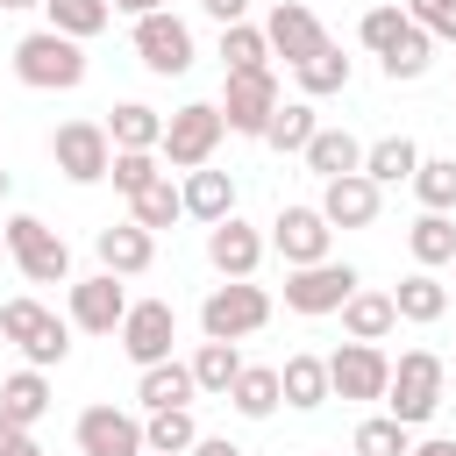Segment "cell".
<instances>
[{"label": "cell", "instance_id": "obj_45", "mask_svg": "<svg viewBox=\"0 0 456 456\" xmlns=\"http://www.w3.org/2000/svg\"><path fill=\"white\" fill-rule=\"evenodd\" d=\"M200 7H207L221 28H228V21H249V0H200Z\"/></svg>", "mask_w": 456, "mask_h": 456}, {"label": "cell", "instance_id": "obj_34", "mask_svg": "<svg viewBox=\"0 0 456 456\" xmlns=\"http://www.w3.org/2000/svg\"><path fill=\"white\" fill-rule=\"evenodd\" d=\"M192 378H200V392L228 399V385L242 378V342H200L192 349Z\"/></svg>", "mask_w": 456, "mask_h": 456}, {"label": "cell", "instance_id": "obj_32", "mask_svg": "<svg viewBox=\"0 0 456 456\" xmlns=\"http://www.w3.org/2000/svg\"><path fill=\"white\" fill-rule=\"evenodd\" d=\"M292 78H299V93L306 100H328V93H349V78H356V64L328 43V50H314L306 64H292Z\"/></svg>", "mask_w": 456, "mask_h": 456}, {"label": "cell", "instance_id": "obj_3", "mask_svg": "<svg viewBox=\"0 0 456 456\" xmlns=\"http://www.w3.org/2000/svg\"><path fill=\"white\" fill-rule=\"evenodd\" d=\"M442 385H449V363L435 349H406L392 363V385H385V413L406 420V428H428L442 413Z\"/></svg>", "mask_w": 456, "mask_h": 456}, {"label": "cell", "instance_id": "obj_22", "mask_svg": "<svg viewBox=\"0 0 456 456\" xmlns=\"http://www.w3.org/2000/svg\"><path fill=\"white\" fill-rule=\"evenodd\" d=\"M399 328V306H392V292H370V285H356L349 299H342V335L349 342H385Z\"/></svg>", "mask_w": 456, "mask_h": 456}, {"label": "cell", "instance_id": "obj_30", "mask_svg": "<svg viewBox=\"0 0 456 456\" xmlns=\"http://www.w3.org/2000/svg\"><path fill=\"white\" fill-rule=\"evenodd\" d=\"M406 249H413V264H420V271L456 264V221H449V214H435V207H420V221L406 228Z\"/></svg>", "mask_w": 456, "mask_h": 456}, {"label": "cell", "instance_id": "obj_44", "mask_svg": "<svg viewBox=\"0 0 456 456\" xmlns=\"http://www.w3.org/2000/svg\"><path fill=\"white\" fill-rule=\"evenodd\" d=\"M0 456H43L36 428H21V420H7V413H0Z\"/></svg>", "mask_w": 456, "mask_h": 456}, {"label": "cell", "instance_id": "obj_51", "mask_svg": "<svg viewBox=\"0 0 456 456\" xmlns=\"http://www.w3.org/2000/svg\"><path fill=\"white\" fill-rule=\"evenodd\" d=\"M0 256H7V221H0Z\"/></svg>", "mask_w": 456, "mask_h": 456}, {"label": "cell", "instance_id": "obj_24", "mask_svg": "<svg viewBox=\"0 0 456 456\" xmlns=\"http://www.w3.org/2000/svg\"><path fill=\"white\" fill-rule=\"evenodd\" d=\"M228 406L242 420H271L285 406V385H278V363H242V378L228 385Z\"/></svg>", "mask_w": 456, "mask_h": 456}, {"label": "cell", "instance_id": "obj_46", "mask_svg": "<svg viewBox=\"0 0 456 456\" xmlns=\"http://www.w3.org/2000/svg\"><path fill=\"white\" fill-rule=\"evenodd\" d=\"M185 456H242V449H235V442H228V435H200V442H192V449H185Z\"/></svg>", "mask_w": 456, "mask_h": 456}, {"label": "cell", "instance_id": "obj_52", "mask_svg": "<svg viewBox=\"0 0 456 456\" xmlns=\"http://www.w3.org/2000/svg\"><path fill=\"white\" fill-rule=\"evenodd\" d=\"M142 456H157V449H142Z\"/></svg>", "mask_w": 456, "mask_h": 456}, {"label": "cell", "instance_id": "obj_29", "mask_svg": "<svg viewBox=\"0 0 456 456\" xmlns=\"http://www.w3.org/2000/svg\"><path fill=\"white\" fill-rule=\"evenodd\" d=\"M0 413L21 420V428H36V420L50 413V378H43L36 363H21L14 378H0Z\"/></svg>", "mask_w": 456, "mask_h": 456}, {"label": "cell", "instance_id": "obj_48", "mask_svg": "<svg viewBox=\"0 0 456 456\" xmlns=\"http://www.w3.org/2000/svg\"><path fill=\"white\" fill-rule=\"evenodd\" d=\"M413 456H456V442L449 435H428V442H413Z\"/></svg>", "mask_w": 456, "mask_h": 456}, {"label": "cell", "instance_id": "obj_49", "mask_svg": "<svg viewBox=\"0 0 456 456\" xmlns=\"http://www.w3.org/2000/svg\"><path fill=\"white\" fill-rule=\"evenodd\" d=\"M0 7H7V14H14V7H43V0H0Z\"/></svg>", "mask_w": 456, "mask_h": 456}, {"label": "cell", "instance_id": "obj_14", "mask_svg": "<svg viewBox=\"0 0 456 456\" xmlns=\"http://www.w3.org/2000/svg\"><path fill=\"white\" fill-rule=\"evenodd\" d=\"M150 442H142V413H128V406H86L78 413V456H142Z\"/></svg>", "mask_w": 456, "mask_h": 456}, {"label": "cell", "instance_id": "obj_10", "mask_svg": "<svg viewBox=\"0 0 456 456\" xmlns=\"http://www.w3.org/2000/svg\"><path fill=\"white\" fill-rule=\"evenodd\" d=\"M278 71L264 64V71H228V86H221V114H228V135H256L264 142V128H271V114H278Z\"/></svg>", "mask_w": 456, "mask_h": 456}, {"label": "cell", "instance_id": "obj_41", "mask_svg": "<svg viewBox=\"0 0 456 456\" xmlns=\"http://www.w3.org/2000/svg\"><path fill=\"white\" fill-rule=\"evenodd\" d=\"M164 171H171V164H164L157 150H114V171H107V178H114V192L135 200V192H142L150 178H164Z\"/></svg>", "mask_w": 456, "mask_h": 456}, {"label": "cell", "instance_id": "obj_19", "mask_svg": "<svg viewBox=\"0 0 456 456\" xmlns=\"http://www.w3.org/2000/svg\"><path fill=\"white\" fill-rule=\"evenodd\" d=\"M93 249H100V271H114V278H142L157 264V235L142 221H107L93 235Z\"/></svg>", "mask_w": 456, "mask_h": 456}, {"label": "cell", "instance_id": "obj_15", "mask_svg": "<svg viewBox=\"0 0 456 456\" xmlns=\"http://www.w3.org/2000/svg\"><path fill=\"white\" fill-rule=\"evenodd\" d=\"M264 249H271V235H264V228H249L242 214H228V221H214V228H207V264H214L221 278H256Z\"/></svg>", "mask_w": 456, "mask_h": 456}, {"label": "cell", "instance_id": "obj_28", "mask_svg": "<svg viewBox=\"0 0 456 456\" xmlns=\"http://www.w3.org/2000/svg\"><path fill=\"white\" fill-rule=\"evenodd\" d=\"M413 171H420L413 135H378V142H363V178H378V185H413Z\"/></svg>", "mask_w": 456, "mask_h": 456}, {"label": "cell", "instance_id": "obj_20", "mask_svg": "<svg viewBox=\"0 0 456 456\" xmlns=\"http://www.w3.org/2000/svg\"><path fill=\"white\" fill-rule=\"evenodd\" d=\"M135 399H142V413H164V406H192V399H200V378H192V363L164 356V363H142V378H135Z\"/></svg>", "mask_w": 456, "mask_h": 456}, {"label": "cell", "instance_id": "obj_13", "mask_svg": "<svg viewBox=\"0 0 456 456\" xmlns=\"http://www.w3.org/2000/svg\"><path fill=\"white\" fill-rule=\"evenodd\" d=\"M328 385H335V399H385L392 356H385L378 342H342V349L328 356Z\"/></svg>", "mask_w": 456, "mask_h": 456}, {"label": "cell", "instance_id": "obj_50", "mask_svg": "<svg viewBox=\"0 0 456 456\" xmlns=\"http://www.w3.org/2000/svg\"><path fill=\"white\" fill-rule=\"evenodd\" d=\"M7 185H14V178H7V171H0V200H7Z\"/></svg>", "mask_w": 456, "mask_h": 456}, {"label": "cell", "instance_id": "obj_12", "mask_svg": "<svg viewBox=\"0 0 456 456\" xmlns=\"http://www.w3.org/2000/svg\"><path fill=\"white\" fill-rule=\"evenodd\" d=\"M271 249L285 256V271H292V264H321V256H335V221H328L321 207H278Z\"/></svg>", "mask_w": 456, "mask_h": 456}, {"label": "cell", "instance_id": "obj_25", "mask_svg": "<svg viewBox=\"0 0 456 456\" xmlns=\"http://www.w3.org/2000/svg\"><path fill=\"white\" fill-rule=\"evenodd\" d=\"M107 135H114V150H157L164 142V114L150 100H114L107 107Z\"/></svg>", "mask_w": 456, "mask_h": 456}, {"label": "cell", "instance_id": "obj_5", "mask_svg": "<svg viewBox=\"0 0 456 456\" xmlns=\"http://www.w3.org/2000/svg\"><path fill=\"white\" fill-rule=\"evenodd\" d=\"M0 335L21 349V363L57 370L71 356V321H57L43 299H0Z\"/></svg>", "mask_w": 456, "mask_h": 456}, {"label": "cell", "instance_id": "obj_27", "mask_svg": "<svg viewBox=\"0 0 456 456\" xmlns=\"http://www.w3.org/2000/svg\"><path fill=\"white\" fill-rule=\"evenodd\" d=\"M392 306H399V321L428 328V321H442V314H449V285H442L435 271H406V278L392 285Z\"/></svg>", "mask_w": 456, "mask_h": 456}, {"label": "cell", "instance_id": "obj_16", "mask_svg": "<svg viewBox=\"0 0 456 456\" xmlns=\"http://www.w3.org/2000/svg\"><path fill=\"white\" fill-rule=\"evenodd\" d=\"M128 314V285L114 271H93V278H71V328L86 335H114Z\"/></svg>", "mask_w": 456, "mask_h": 456}, {"label": "cell", "instance_id": "obj_2", "mask_svg": "<svg viewBox=\"0 0 456 456\" xmlns=\"http://www.w3.org/2000/svg\"><path fill=\"white\" fill-rule=\"evenodd\" d=\"M221 135H228L221 100H185V107L164 114V142H157V157H164L171 171H200V164H214Z\"/></svg>", "mask_w": 456, "mask_h": 456}, {"label": "cell", "instance_id": "obj_26", "mask_svg": "<svg viewBox=\"0 0 456 456\" xmlns=\"http://www.w3.org/2000/svg\"><path fill=\"white\" fill-rule=\"evenodd\" d=\"M299 157H306L314 178H349V171H363V142H356L349 128H314V142H306Z\"/></svg>", "mask_w": 456, "mask_h": 456}, {"label": "cell", "instance_id": "obj_9", "mask_svg": "<svg viewBox=\"0 0 456 456\" xmlns=\"http://www.w3.org/2000/svg\"><path fill=\"white\" fill-rule=\"evenodd\" d=\"M114 342H121V356H128L135 370H142V363H164L171 342H178V306H171V299H128Z\"/></svg>", "mask_w": 456, "mask_h": 456}, {"label": "cell", "instance_id": "obj_37", "mask_svg": "<svg viewBox=\"0 0 456 456\" xmlns=\"http://www.w3.org/2000/svg\"><path fill=\"white\" fill-rule=\"evenodd\" d=\"M314 100H278V114H271V128H264V142L271 150H285V157H299L306 142H314Z\"/></svg>", "mask_w": 456, "mask_h": 456}, {"label": "cell", "instance_id": "obj_31", "mask_svg": "<svg viewBox=\"0 0 456 456\" xmlns=\"http://www.w3.org/2000/svg\"><path fill=\"white\" fill-rule=\"evenodd\" d=\"M378 64H385V78H392V86H399V78H428V64H435V36H428V28H420V21L406 14L399 43H392V50L378 57Z\"/></svg>", "mask_w": 456, "mask_h": 456}, {"label": "cell", "instance_id": "obj_17", "mask_svg": "<svg viewBox=\"0 0 456 456\" xmlns=\"http://www.w3.org/2000/svg\"><path fill=\"white\" fill-rule=\"evenodd\" d=\"M264 36H271V57H285V64H306L314 50H328L321 14H314V7H299V0H278V7L264 14Z\"/></svg>", "mask_w": 456, "mask_h": 456}, {"label": "cell", "instance_id": "obj_39", "mask_svg": "<svg viewBox=\"0 0 456 456\" xmlns=\"http://www.w3.org/2000/svg\"><path fill=\"white\" fill-rule=\"evenodd\" d=\"M356 456H413V428L392 420V413H370L356 428Z\"/></svg>", "mask_w": 456, "mask_h": 456}, {"label": "cell", "instance_id": "obj_8", "mask_svg": "<svg viewBox=\"0 0 456 456\" xmlns=\"http://www.w3.org/2000/svg\"><path fill=\"white\" fill-rule=\"evenodd\" d=\"M50 157H57V171L71 185H100L114 171V135H107V121H57Z\"/></svg>", "mask_w": 456, "mask_h": 456}, {"label": "cell", "instance_id": "obj_47", "mask_svg": "<svg viewBox=\"0 0 456 456\" xmlns=\"http://www.w3.org/2000/svg\"><path fill=\"white\" fill-rule=\"evenodd\" d=\"M171 0H114V14H128V21H142V14H164Z\"/></svg>", "mask_w": 456, "mask_h": 456}, {"label": "cell", "instance_id": "obj_4", "mask_svg": "<svg viewBox=\"0 0 456 456\" xmlns=\"http://www.w3.org/2000/svg\"><path fill=\"white\" fill-rule=\"evenodd\" d=\"M264 321H271V292H264L256 278H221V285L200 299V335H207V342H249Z\"/></svg>", "mask_w": 456, "mask_h": 456}, {"label": "cell", "instance_id": "obj_35", "mask_svg": "<svg viewBox=\"0 0 456 456\" xmlns=\"http://www.w3.org/2000/svg\"><path fill=\"white\" fill-rule=\"evenodd\" d=\"M142 442H150L157 456H185V449L200 442V420H192V406H164V413H142Z\"/></svg>", "mask_w": 456, "mask_h": 456}, {"label": "cell", "instance_id": "obj_11", "mask_svg": "<svg viewBox=\"0 0 456 456\" xmlns=\"http://www.w3.org/2000/svg\"><path fill=\"white\" fill-rule=\"evenodd\" d=\"M135 57H142V71H157V78H185L192 57H200V43H192V28L164 7V14H142V21H135Z\"/></svg>", "mask_w": 456, "mask_h": 456}, {"label": "cell", "instance_id": "obj_40", "mask_svg": "<svg viewBox=\"0 0 456 456\" xmlns=\"http://www.w3.org/2000/svg\"><path fill=\"white\" fill-rule=\"evenodd\" d=\"M413 192H420V207H435V214H456V157H420V171H413Z\"/></svg>", "mask_w": 456, "mask_h": 456}, {"label": "cell", "instance_id": "obj_38", "mask_svg": "<svg viewBox=\"0 0 456 456\" xmlns=\"http://www.w3.org/2000/svg\"><path fill=\"white\" fill-rule=\"evenodd\" d=\"M43 14H50V28H64V36L93 43V36L114 21V0H43Z\"/></svg>", "mask_w": 456, "mask_h": 456}, {"label": "cell", "instance_id": "obj_43", "mask_svg": "<svg viewBox=\"0 0 456 456\" xmlns=\"http://www.w3.org/2000/svg\"><path fill=\"white\" fill-rule=\"evenodd\" d=\"M399 7H406L435 43H456V0H399Z\"/></svg>", "mask_w": 456, "mask_h": 456}, {"label": "cell", "instance_id": "obj_36", "mask_svg": "<svg viewBox=\"0 0 456 456\" xmlns=\"http://www.w3.org/2000/svg\"><path fill=\"white\" fill-rule=\"evenodd\" d=\"M271 64V36L256 21H228L221 28V71H264Z\"/></svg>", "mask_w": 456, "mask_h": 456}, {"label": "cell", "instance_id": "obj_7", "mask_svg": "<svg viewBox=\"0 0 456 456\" xmlns=\"http://www.w3.org/2000/svg\"><path fill=\"white\" fill-rule=\"evenodd\" d=\"M356 285H363L356 264H335V256H321V264H292V271H285V306L306 314V321H321V314H342V299H349Z\"/></svg>", "mask_w": 456, "mask_h": 456}, {"label": "cell", "instance_id": "obj_6", "mask_svg": "<svg viewBox=\"0 0 456 456\" xmlns=\"http://www.w3.org/2000/svg\"><path fill=\"white\" fill-rule=\"evenodd\" d=\"M7 256L28 285H71V242L43 214H7Z\"/></svg>", "mask_w": 456, "mask_h": 456}, {"label": "cell", "instance_id": "obj_21", "mask_svg": "<svg viewBox=\"0 0 456 456\" xmlns=\"http://www.w3.org/2000/svg\"><path fill=\"white\" fill-rule=\"evenodd\" d=\"M278 385H285V406H292V413H314V406L335 399V385H328V356H314V349L285 356V363H278Z\"/></svg>", "mask_w": 456, "mask_h": 456}, {"label": "cell", "instance_id": "obj_18", "mask_svg": "<svg viewBox=\"0 0 456 456\" xmlns=\"http://www.w3.org/2000/svg\"><path fill=\"white\" fill-rule=\"evenodd\" d=\"M378 207H385V185H378V178H363V171H349V178H321V214H328L335 228H370Z\"/></svg>", "mask_w": 456, "mask_h": 456}, {"label": "cell", "instance_id": "obj_33", "mask_svg": "<svg viewBox=\"0 0 456 456\" xmlns=\"http://www.w3.org/2000/svg\"><path fill=\"white\" fill-rule=\"evenodd\" d=\"M128 221H142L150 235H157V228H171V221H185V192L171 185V171H164V178H150V185L128 200Z\"/></svg>", "mask_w": 456, "mask_h": 456}, {"label": "cell", "instance_id": "obj_42", "mask_svg": "<svg viewBox=\"0 0 456 456\" xmlns=\"http://www.w3.org/2000/svg\"><path fill=\"white\" fill-rule=\"evenodd\" d=\"M399 28H406V7H399V0H385V7H370V14L356 21V36H363L370 57H385V50L399 43Z\"/></svg>", "mask_w": 456, "mask_h": 456}, {"label": "cell", "instance_id": "obj_53", "mask_svg": "<svg viewBox=\"0 0 456 456\" xmlns=\"http://www.w3.org/2000/svg\"><path fill=\"white\" fill-rule=\"evenodd\" d=\"M0 14H7V7H0Z\"/></svg>", "mask_w": 456, "mask_h": 456}, {"label": "cell", "instance_id": "obj_23", "mask_svg": "<svg viewBox=\"0 0 456 456\" xmlns=\"http://www.w3.org/2000/svg\"><path fill=\"white\" fill-rule=\"evenodd\" d=\"M178 192H185V214H192V221H207V228L235 214V178H228V171H214V164L185 171V185H178Z\"/></svg>", "mask_w": 456, "mask_h": 456}, {"label": "cell", "instance_id": "obj_1", "mask_svg": "<svg viewBox=\"0 0 456 456\" xmlns=\"http://www.w3.org/2000/svg\"><path fill=\"white\" fill-rule=\"evenodd\" d=\"M14 78H21L28 93H78V86H86V43L43 21V28H28V36L14 43Z\"/></svg>", "mask_w": 456, "mask_h": 456}]
</instances>
